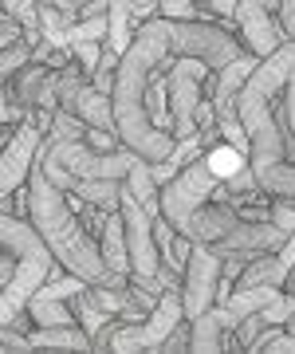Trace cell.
I'll return each instance as SVG.
<instances>
[{
    "instance_id": "6da1fadb",
    "label": "cell",
    "mask_w": 295,
    "mask_h": 354,
    "mask_svg": "<svg viewBox=\"0 0 295 354\" xmlns=\"http://www.w3.org/2000/svg\"><path fill=\"white\" fill-rule=\"evenodd\" d=\"M28 221L39 228V236L48 241V248L55 252V260L67 272L83 276L87 283H115V288H126L130 283V279L111 276L99 241L87 232L83 213L71 205V193L59 189L39 162L32 169V177H28Z\"/></svg>"
},
{
    "instance_id": "7a4b0ae2",
    "label": "cell",
    "mask_w": 295,
    "mask_h": 354,
    "mask_svg": "<svg viewBox=\"0 0 295 354\" xmlns=\"http://www.w3.org/2000/svg\"><path fill=\"white\" fill-rule=\"evenodd\" d=\"M0 244L16 252V276L0 288V327H16L28 330V304L48 279L59 272V260L48 248V241L39 236V228L28 221V216L4 213L0 216Z\"/></svg>"
},
{
    "instance_id": "3957f363",
    "label": "cell",
    "mask_w": 295,
    "mask_h": 354,
    "mask_svg": "<svg viewBox=\"0 0 295 354\" xmlns=\"http://www.w3.org/2000/svg\"><path fill=\"white\" fill-rule=\"evenodd\" d=\"M217 197L225 201V181L213 174L209 158L201 153V158H193V162L185 165L178 177H173V181H166V185H162V216H166L178 232H185V236H189L193 213H197L201 205L217 201Z\"/></svg>"
},
{
    "instance_id": "277c9868",
    "label": "cell",
    "mask_w": 295,
    "mask_h": 354,
    "mask_svg": "<svg viewBox=\"0 0 295 354\" xmlns=\"http://www.w3.org/2000/svg\"><path fill=\"white\" fill-rule=\"evenodd\" d=\"M209 75L213 67L197 55H178L169 64V114H173V138H201V127H197V106H201V91L209 87Z\"/></svg>"
},
{
    "instance_id": "5b68a950",
    "label": "cell",
    "mask_w": 295,
    "mask_h": 354,
    "mask_svg": "<svg viewBox=\"0 0 295 354\" xmlns=\"http://www.w3.org/2000/svg\"><path fill=\"white\" fill-rule=\"evenodd\" d=\"M122 221H126L130 264H134L130 276L166 291V283H162V276H158V272H162V248H158V236H154V213H150L126 185H122Z\"/></svg>"
},
{
    "instance_id": "8992f818",
    "label": "cell",
    "mask_w": 295,
    "mask_h": 354,
    "mask_svg": "<svg viewBox=\"0 0 295 354\" xmlns=\"http://www.w3.org/2000/svg\"><path fill=\"white\" fill-rule=\"evenodd\" d=\"M220 268L225 256L205 241H193V252L185 260L181 272V299H185V319L205 315L209 307L217 304V288H220Z\"/></svg>"
},
{
    "instance_id": "52a82bcc",
    "label": "cell",
    "mask_w": 295,
    "mask_h": 354,
    "mask_svg": "<svg viewBox=\"0 0 295 354\" xmlns=\"http://www.w3.org/2000/svg\"><path fill=\"white\" fill-rule=\"evenodd\" d=\"M44 138H48V130L36 122V114L12 130V138L4 142V158H0V197H12L16 189L28 185V177L39 162V150H44Z\"/></svg>"
},
{
    "instance_id": "ba28073f",
    "label": "cell",
    "mask_w": 295,
    "mask_h": 354,
    "mask_svg": "<svg viewBox=\"0 0 295 354\" xmlns=\"http://www.w3.org/2000/svg\"><path fill=\"white\" fill-rule=\"evenodd\" d=\"M276 8H280V0H236V12H232V24H236V36L240 44L252 55H272V51L287 44V32L283 24L276 20Z\"/></svg>"
},
{
    "instance_id": "9c48e42d",
    "label": "cell",
    "mask_w": 295,
    "mask_h": 354,
    "mask_svg": "<svg viewBox=\"0 0 295 354\" xmlns=\"http://www.w3.org/2000/svg\"><path fill=\"white\" fill-rule=\"evenodd\" d=\"M87 288V279L75 276V272H67V268H59L44 288L32 295V304H28V319H32V327H59V323H79L75 319V307H71V299H75L79 291Z\"/></svg>"
},
{
    "instance_id": "30bf717a",
    "label": "cell",
    "mask_w": 295,
    "mask_h": 354,
    "mask_svg": "<svg viewBox=\"0 0 295 354\" xmlns=\"http://www.w3.org/2000/svg\"><path fill=\"white\" fill-rule=\"evenodd\" d=\"M292 241L272 216H244L220 244H213L217 252H280Z\"/></svg>"
},
{
    "instance_id": "8fae6325",
    "label": "cell",
    "mask_w": 295,
    "mask_h": 354,
    "mask_svg": "<svg viewBox=\"0 0 295 354\" xmlns=\"http://www.w3.org/2000/svg\"><path fill=\"white\" fill-rule=\"evenodd\" d=\"M260 55H252V51H244L240 59H232L229 67H220V71H213L209 75V99H213V106H217V114H236V99H240L244 83H248V75L256 71Z\"/></svg>"
},
{
    "instance_id": "7c38bea8",
    "label": "cell",
    "mask_w": 295,
    "mask_h": 354,
    "mask_svg": "<svg viewBox=\"0 0 295 354\" xmlns=\"http://www.w3.org/2000/svg\"><path fill=\"white\" fill-rule=\"evenodd\" d=\"M189 323H193V346H189V351L213 354V351H225V346H229V335L236 330V323H240V319L232 315L225 304H213L205 315L189 319Z\"/></svg>"
},
{
    "instance_id": "4fadbf2b",
    "label": "cell",
    "mask_w": 295,
    "mask_h": 354,
    "mask_svg": "<svg viewBox=\"0 0 295 354\" xmlns=\"http://www.w3.org/2000/svg\"><path fill=\"white\" fill-rule=\"evenodd\" d=\"M99 248H103V260L111 268L115 279H130L134 264H130V244H126V221H122V209L106 213L103 228H99Z\"/></svg>"
},
{
    "instance_id": "5bb4252c",
    "label": "cell",
    "mask_w": 295,
    "mask_h": 354,
    "mask_svg": "<svg viewBox=\"0 0 295 354\" xmlns=\"http://www.w3.org/2000/svg\"><path fill=\"white\" fill-rule=\"evenodd\" d=\"M244 216L232 209L229 201H209V205H201L197 213H193V225H189V236L193 241H205V244H220L225 236H229L232 228L240 225Z\"/></svg>"
},
{
    "instance_id": "9a60e30c",
    "label": "cell",
    "mask_w": 295,
    "mask_h": 354,
    "mask_svg": "<svg viewBox=\"0 0 295 354\" xmlns=\"http://www.w3.org/2000/svg\"><path fill=\"white\" fill-rule=\"evenodd\" d=\"M36 351H95L91 335L79 323H59V327H32L28 330Z\"/></svg>"
},
{
    "instance_id": "2e32d148",
    "label": "cell",
    "mask_w": 295,
    "mask_h": 354,
    "mask_svg": "<svg viewBox=\"0 0 295 354\" xmlns=\"http://www.w3.org/2000/svg\"><path fill=\"white\" fill-rule=\"evenodd\" d=\"M71 197H75L79 205L115 213V209H122V181H111V177H83Z\"/></svg>"
},
{
    "instance_id": "e0dca14e",
    "label": "cell",
    "mask_w": 295,
    "mask_h": 354,
    "mask_svg": "<svg viewBox=\"0 0 295 354\" xmlns=\"http://www.w3.org/2000/svg\"><path fill=\"white\" fill-rule=\"evenodd\" d=\"M134 197H138L150 213H162V185L154 181V169H150V158H138V162L130 165V174H126V181H122Z\"/></svg>"
},
{
    "instance_id": "ac0fdd59",
    "label": "cell",
    "mask_w": 295,
    "mask_h": 354,
    "mask_svg": "<svg viewBox=\"0 0 295 354\" xmlns=\"http://www.w3.org/2000/svg\"><path fill=\"white\" fill-rule=\"evenodd\" d=\"M205 158H209V165H213V174H217L220 181H232L244 165H252V153L240 150V146H232V142H225V138L213 142L205 150Z\"/></svg>"
},
{
    "instance_id": "d6986e66",
    "label": "cell",
    "mask_w": 295,
    "mask_h": 354,
    "mask_svg": "<svg viewBox=\"0 0 295 354\" xmlns=\"http://www.w3.org/2000/svg\"><path fill=\"white\" fill-rule=\"evenodd\" d=\"M256 181L268 197H295V162L283 158L276 165H264V169H256Z\"/></svg>"
},
{
    "instance_id": "ffe728a7",
    "label": "cell",
    "mask_w": 295,
    "mask_h": 354,
    "mask_svg": "<svg viewBox=\"0 0 295 354\" xmlns=\"http://www.w3.org/2000/svg\"><path fill=\"white\" fill-rule=\"evenodd\" d=\"M280 291H283V288H236L229 299H225V307H229L236 319L256 315V311H264V307H268L272 299L280 295Z\"/></svg>"
},
{
    "instance_id": "44dd1931",
    "label": "cell",
    "mask_w": 295,
    "mask_h": 354,
    "mask_svg": "<svg viewBox=\"0 0 295 354\" xmlns=\"http://www.w3.org/2000/svg\"><path fill=\"white\" fill-rule=\"evenodd\" d=\"M32 59H36V44H32L28 36L16 39V44H8V48H4V55H0V75H4V83H12V79L20 75L28 64H32Z\"/></svg>"
},
{
    "instance_id": "7402d4cb",
    "label": "cell",
    "mask_w": 295,
    "mask_h": 354,
    "mask_svg": "<svg viewBox=\"0 0 295 354\" xmlns=\"http://www.w3.org/2000/svg\"><path fill=\"white\" fill-rule=\"evenodd\" d=\"M4 12H12L16 20H24L32 44L44 39V28H39V0H4Z\"/></svg>"
},
{
    "instance_id": "603a6c76",
    "label": "cell",
    "mask_w": 295,
    "mask_h": 354,
    "mask_svg": "<svg viewBox=\"0 0 295 354\" xmlns=\"http://www.w3.org/2000/svg\"><path fill=\"white\" fill-rule=\"evenodd\" d=\"M158 16H166V20H220L193 0H158Z\"/></svg>"
},
{
    "instance_id": "cb8c5ba5",
    "label": "cell",
    "mask_w": 295,
    "mask_h": 354,
    "mask_svg": "<svg viewBox=\"0 0 295 354\" xmlns=\"http://www.w3.org/2000/svg\"><path fill=\"white\" fill-rule=\"evenodd\" d=\"M260 315H264V323H272V327H287V319H295V291H280Z\"/></svg>"
},
{
    "instance_id": "d4e9b609",
    "label": "cell",
    "mask_w": 295,
    "mask_h": 354,
    "mask_svg": "<svg viewBox=\"0 0 295 354\" xmlns=\"http://www.w3.org/2000/svg\"><path fill=\"white\" fill-rule=\"evenodd\" d=\"M71 51H75V59L83 67H87L91 75L99 71V64H103V51H106V39H79V44H71Z\"/></svg>"
},
{
    "instance_id": "484cf974",
    "label": "cell",
    "mask_w": 295,
    "mask_h": 354,
    "mask_svg": "<svg viewBox=\"0 0 295 354\" xmlns=\"http://www.w3.org/2000/svg\"><path fill=\"white\" fill-rule=\"evenodd\" d=\"M272 221L287 232V236H295V197H272Z\"/></svg>"
},
{
    "instance_id": "4316f807",
    "label": "cell",
    "mask_w": 295,
    "mask_h": 354,
    "mask_svg": "<svg viewBox=\"0 0 295 354\" xmlns=\"http://www.w3.org/2000/svg\"><path fill=\"white\" fill-rule=\"evenodd\" d=\"M276 122L287 130H295V75L287 79V87H283V106L276 111Z\"/></svg>"
},
{
    "instance_id": "83f0119b",
    "label": "cell",
    "mask_w": 295,
    "mask_h": 354,
    "mask_svg": "<svg viewBox=\"0 0 295 354\" xmlns=\"http://www.w3.org/2000/svg\"><path fill=\"white\" fill-rule=\"evenodd\" d=\"M276 16H280V24H283V32H287V39H295V0H280Z\"/></svg>"
},
{
    "instance_id": "f1b7e54d",
    "label": "cell",
    "mask_w": 295,
    "mask_h": 354,
    "mask_svg": "<svg viewBox=\"0 0 295 354\" xmlns=\"http://www.w3.org/2000/svg\"><path fill=\"white\" fill-rule=\"evenodd\" d=\"M12 276H16V252L12 248H4V256H0V288H4Z\"/></svg>"
},
{
    "instance_id": "f546056e",
    "label": "cell",
    "mask_w": 295,
    "mask_h": 354,
    "mask_svg": "<svg viewBox=\"0 0 295 354\" xmlns=\"http://www.w3.org/2000/svg\"><path fill=\"white\" fill-rule=\"evenodd\" d=\"M39 4H52V8H59V12H67V16H75L79 20V8L91 4V0H39Z\"/></svg>"
},
{
    "instance_id": "4dcf8cb0",
    "label": "cell",
    "mask_w": 295,
    "mask_h": 354,
    "mask_svg": "<svg viewBox=\"0 0 295 354\" xmlns=\"http://www.w3.org/2000/svg\"><path fill=\"white\" fill-rule=\"evenodd\" d=\"M134 16H138V24L154 20L158 16V0H134Z\"/></svg>"
}]
</instances>
